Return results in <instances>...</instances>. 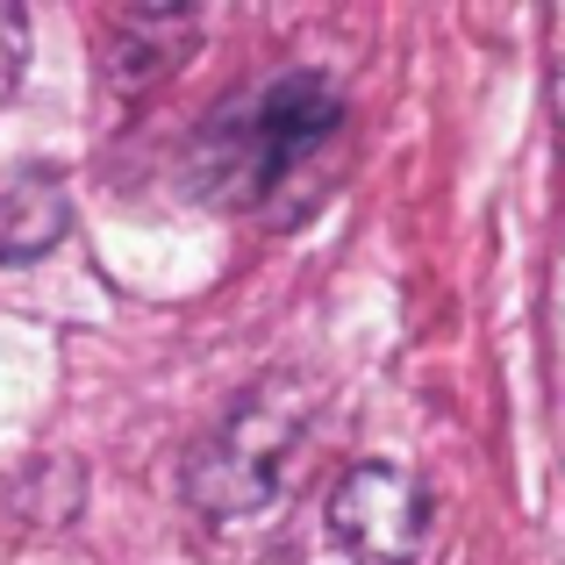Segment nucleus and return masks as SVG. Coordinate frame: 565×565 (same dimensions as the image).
<instances>
[{"label": "nucleus", "instance_id": "nucleus-1", "mask_svg": "<svg viewBox=\"0 0 565 565\" xmlns=\"http://www.w3.org/2000/svg\"><path fill=\"white\" fill-rule=\"evenodd\" d=\"M344 129V100L322 72H287L250 100L222 108L193 143V186L222 207H265L294 172H308Z\"/></svg>", "mask_w": 565, "mask_h": 565}, {"label": "nucleus", "instance_id": "nucleus-2", "mask_svg": "<svg viewBox=\"0 0 565 565\" xmlns=\"http://www.w3.org/2000/svg\"><path fill=\"white\" fill-rule=\"evenodd\" d=\"M308 423H316V394L308 380L279 373V380H258L250 394L230 401L215 429L193 444L186 458V501L215 523H250L265 515L294 480V458L308 444Z\"/></svg>", "mask_w": 565, "mask_h": 565}, {"label": "nucleus", "instance_id": "nucleus-3", "mask_svg": "<svg viewBox=\"0 0 565 565\" xmlns=\"http://www.w3.org/2000/svg\"><path fill=\"white\" fill-rule=\"evenodd\" d=\"M423 537H429V494L415 472L365 458L330 487V509H322L330 565H415Z\"/></svg>", "mask_w": 565, "mask_h": 565}, {"label": "nucleus", "instance_id": "nucleus-4", "mask_svg": "<svg viewBox=\"0 0 565 565\" xmlns=\"http://www.w3.org/2000/svg\"><path fill=\"white\" fill-rule=\"evenodd\" d=\"M193 43H201V14H186V8H172V14L166 8H122L108 22V36H100V86H108L115 100L158 94L193 57Z\"/></svg>", "mask_w": 565, "mask_h": 565}, {"label": "nucleus", "instance_id": "nucleus-5", "mask_svg": "<svg viewBox=\"0 0 565 565\" xmlns=\"http://www.w3.org/2000/svg\"><path fill=\"white\" fill-rule=\"evenodd\" d=\"M72 222V193L51 166H8L0 172V265H29L57 250Z\"/></svg>", "mask_w": 565, "mask_h": 565}, {"label": "nucleus", "instance_id": "nucleus-6", "mask_svg": "<svg viewBox=\"0 0 565 565\" xmlns=\"http://www.w3.org/2000/svg\"><path fill=\"white\" fill-rule=\"evenodd\" d=\"M22 65H29V14L0 0V100L14 94V79H22Z\"/></svg>", "mask_w": 565, "mask_h": 565}]
</instances>
